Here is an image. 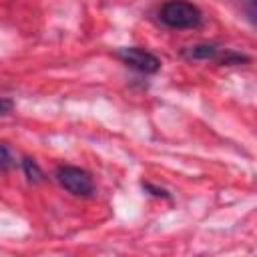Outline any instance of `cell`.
Wrapping results in <instances>:
<instances>
[{"label":"cell","instance_id":"1","mask_svg":"<svg viewBox=\"0 0 257 257\" xmlns=\"http://www.w3.org/2000/svg\"><path fill=\"white\" fill-rule=\"evenodd\" d=\"M161 20L171 26V28H195L201 24L203 14L201 10L187 0H169L163 4L161 12H159Z\"/></svg>","mask_w":257,"mask_h":257},{"label":"cell","instance_id":"2","mask_svg":"<svg viewBox=\"0 0 257 257\" xmlns=\"http://www.w3.org/2000/svg\"><path fill=\"white\" fill-rule=\"evenodd\" d=\"M56 179L58 183L72 195H78V197H88L92 191H94V185H92V179L86 171L78 169V167H70V165H64L56 171Z\"/></svg>","mask_w":257,"mask_h":257},{"label":"cell","instance_id":"3","mask_svg":"<svg viewBox=\"0 0 257 257\" xmlns=\"http://www.w3.org/2000/svg\"><path fill=\"white\" fill-rule=\"evenodd\" d=\"M116 56L128 64L131 68L135 70H141V72H157L161 68V60L151 54L149 50H143L139 46H124V48H118L116 50Z\"/></svg>","mask_w":257,"mask_h":257},{"label":"cell","instance_id":"4","mask_svg":"<svg viewBox=\"0 0 257 257\" xmlns=\"http://www.w3.org/2000/svg\"><path fill=\"white\" fill-rule=\"evenodd\" d=\"M22 169H24V175L28 177V181L30 183H40L42 181V171H40V167L36 165V161L34 159H30V157H26L24 161H22Z\"/></svg>","mask_w":257,"mask_h":257},{"label":"cell","instance_id":"5","mask_svg":"<svg viewBox=\"0 0 257 257\" xmlns=\"http://www.w3.org/2000/svg\"><path fill=\"white\" fill-rule=\"evenodd\" d=\"M12 165H14V163H12L10 149H8L6 145H2V143H0V169H2V171H8Z\"/></svg>","mask_w":257,"mask_h":257},{"label":"cell","instance_id":"6","mask_svg":"<svg viewBox=\"0 0 257 257\" xmlns=\"http://www.w3.org/2000/svg\"><path fill=\"white\" fill-rule=\"evenodd\" d=\"M12 106H14V102H12L10 98L0 96V116H2V114H8V112L12 110Z\"/></svg>","mask_w":257,"mask_h":257},{"label":"cell","instance_id":"7","mask_svg":"<svg viewBox=\"0 0 257 257\" xmlns=\"http://www.w3.org/2000/svg\"><path fill=\"white\" fill-rule=\"evenodd\" d=\"M143 187H145L147 191H153V195H157V197H169L167 191H163V189H159V187H153V185H149V183L143 185Z\"/></svg>","mask_w":257,"mask_h":257}]
</instances>
